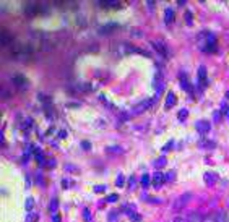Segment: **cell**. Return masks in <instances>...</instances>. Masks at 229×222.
I'll return each mask as SVG.
<instances>
[{"instance_id":"1","label":"cell","mask_w":229,"mask_h":222,"mask_svg":"<svg viewBox=\"0 0 229 222\" xmlns=\"http://www.w3.org/2000/svg\"><path fill=\"white\" fill-rule=\"evenodd\" d=\"M197 41H198V47L202 49L203 52H216L218 50V46H216V36H214L211 31H202L198 33L197 36Z\"/></svg>"},{"instance_id":"2","label":"cell","mask_w":229,"mask_h":222,"mask_svg":"<svg viewBox=\"0 0 229 222\" xmlns=\"http://www.w3.org/2000/svg\"><path fill=\"white\" fill-rule=\"evenodd\" d=\"M205 222H226V214H224V211H221V209L213 211V213H210V214L205 216Z\"/></svg>"},{"instance_id":"3","label":"cell","mask_w":229,"mask_h":222,"mask_svg":"<svg viewBox=\"0 0 229 222\" xmlns=\"http://www.w3.org/2000/svg\"><path fill=\"white\" fill-rule=\"evenodd\" d=\"M190 193H184V195H180L179 198H176L174 204H172V209L174 211H182L184 207H185V204L190 201Z\"/></svg>"},{"instance_id":"4","label":"cell","mask_w":229,"mask_h":222,"mask_svg":"<svg viewBox=\"0 0 229 222\" xmlns=\"http://www.w3.org/2000/svg\"><path fill=\"white\" fill-rule=\"evenodd\" d=\"M153 102H154V99H146V100H143V102L137 104V106L132 109V114H133V115H138V114L145 112L146 109H150V107L153 106Z\"/></svg>"},{"instance_id":"5","label":"cell","mask_w":229,"mask_h":222,"mask_svg":"<svg viewBox=\"0 0 229 222\" xmlns=\"http://www.w3.org/2000/svg\"><path fill=\"white\" fill-rule=\"evenodd\" d=\"M151 46L154 47V49L158 50L164 58H168V57H169V50H168V47H166V44L162 42V41H151Z\"/></svg>"},{"instance_id":"6","label":"cell","mask_w":229,"mask_h":222,"mask_svg":"<svg viewBox=\"0 0 229 222\" xmlns=\"http://www.w3.org/2000/svg\"><path fill=\"white\" fill-rule=\"evenodd\" d=\"M12 79H13V84H15L16 88H20V89H26L28 84H29V81H28L23 75H13Z\"/></svg>"},{"instance_id":"7","label":"cell","mask_w":229,"mask_h":222,"mask_svg":"<svg viewBox=\"0 0 229 222\" xmlns=\"http://www.w3.org/2000/svg\"><path fill=\"white\" fill-rule=\"evenodd\" d=\"M210 128H211V123L208 120H198L197 122V130H198L200 135H206L210 131Z\"/></svg>"},{"instance_id":"8","label":"cell","mask_w":229,"mask_h":222,"mask_svg":"<svg viewBox=\"0 0 229 222\" xmlns=\"http://www.w3.org/2000/svg\"><path fill=\"white\" fill-rule=\"evenodd\" d=\"M185 217L189 222H205V216H202L198 211H190Z\"/></svg>"},{"instance_id":"9","label":"cell","mask_w":229,"mask_h":222,"mask_svg":"<svg viewBox=\"0 0 229 222\" xmlns=\"http://www.w3.org/2000/svg\"><path fill=\"white\" fill-rule=\"evenodd\" d=\"M164 182H166L164 173H162V172H156V173H154V177H153V185H154L156 188H159V186H161Z\"/></svg>"},{"instance_id":"10","label":"cell","mask_w":229,"mask_h":222,"mask_svg":"<svg viewBox=\"0 0 229 222\" xmlns=\"http://www.w3.org/2000/svg\"><path fill=\"white\" fill-rule=\"evenodd\" d=\"M198 81H200V84L203 86H208V76H206V68L205 67H200L198 68Z\"/></svg>"},{"instance_id":"11","label":"cell","mask_w":229,"mask_h":222,"mask_svg":"<svg viewBox=\"0 0 229 222\" xmlns=\"http://www.w3.org/2000/svg\"><path fill=\"white\" fill-rule=\"evenodd\" d=\"M205 182H206V185H214V183L218 182V175L214 172H206L205 173Z\"/></svg>"},{"instance_id":"12","label":"cell","mask_w":229,"mask_h":222,"mask_svg":"<svg viewBox=\"0 0 229 222\" xmlns=\"http://www.w3.org/2000/svg\"><path fill=\"white\" fill-rule=\"evenodd\" d=\"M180 86H182V89H187V92H190V94L193 92V88L190 86V83H189V79H187V76L184 78V76L180 75Z\"/></svg>"},{"instance_id":"13","label":"cell","mask_w":229,"mask_h":222,"mask_svg":"<svg viewBox=\"0 0 229 222\" xmlns=\"http://www.w3.org/2000/svg\"><path fill=\"white\" fill-rule=\"evenodd\" d=\"M164 15H166V18H164L166 25H171V23L174 21V10H172V8H166Z\"/></svg>"},{"instance_id":"14","label":"cell","mask_w":229,"mask_h":222,"mask_svg":"<svg viewBox=\"0 0 229 222\" xmlns=\"http://www.w3.org/2000/svg\"><path fill=\"white\" fill-rule=\"evenodd\" d=\"M177 102V99H176L174 92H168V99H166V109H171V106H174V104Z\"/></svg>"},{"instance_id":"15","label":"cell","mask_w":229,"mask_h":222,"mask_svg":"<svg viewBox=\"0 0 229 222\" xmlns=\"http://www.w3.org/2000/svg\"><path fill=\"white\" fill-rule=\"evenodd\" d=\"M99 5L102 8H120V2H99Z\"/></svg>"},{"instance_id":"16","label":"cell","mask_w":229,"mask_h":222,"mask_svg":"<svg viewBox=\"0 0 229 222\" xmlns=\"http://www.w3.org/2000/svg\"><path fill=\"white\" fill-rule=\"evenodd\" d=\"M112 28H119V25H116V23H112V25H106V26H101V31H99V33H101V34L110 33V31H114Z\"/></svg>"},{"instance_id":"17","label":"cell","mask_w":229,"mask_h":222,"mask_svg":"<svg viewBox=\"0 0 229 222\" xmlns=\"http://www.w3.org/2000/svg\"><path fill=\"white\" fill-rule=\"evenodd\" d=\"M106 152H116V154H120V152H124V149L120 146H107Z\"/></svg>"},{"instance_id":"18","label":"cell","mask_w":229,"mask_h":222,"mask_svg":"<svg viewBox=\"0 0 229 222\" xmlns=\"http://www.w3.org/2000/svg\"><path fill=\"white\" fill-rule=\"evenodd\" d=\"M130 221H133V222H141V216L140 214H137V213H130Z\"/></svg>"},{"instance_id":"19","label":"cell","mask_w":229,"mask_h":222,"mask_svg":"<svg viewBox=\"0 0 229 222\" xmlns=\"http://www.w3.org/2000/svg\"><path fill=\"white\" fill-rule=\"evenodd\" d=\"M150 185V175H141V186H148Z\"/></svg>"},{"instance_id":"20","label":"cell","mask_w":229,"mask_h":222,"mask_svg":"<svg viewBox=\"0 0 229 222\" xmlns=\"http://www.w3.org/2000/svg\"><path fill=\"white\" fill-rule=\"evenodd\" d=\"M172 222H189V221H187L185 216H177V217H174V219H172Z\"/></svg>"},{"instance_id":"21","label":"cell","mask_w":229,"mask_h":222,"mask_svg":"<svg viewBox=\"0 0 229 222\" xmlns=\"http://www.w3.org/2000/svg\"><path fill=\"white\" fill-rule=\"evenodd\" d=\"M57 206H59V203H57V199H52V203H50V206H49V209L54 213L55 209H57Z\"/></svg>"},{"instance_id":"22","label":"cell","mask_w":229,"mask_h":222,"mask_svg":"<svg viewBox=\"0 0 229 222\" xmlns=\"http://www.w3.org/2000/svg\"><path fill=\"white\" fill-rule=\"evenodd\" d=\"M109 221L110 222H117V213L116 211H112V213L109 214Z\"/></svg>"},{"instance_id":"23","label":"cell","mask_w":229,"mask_h":222,"mask_svg":"<svg viewBox=\"0 0 229 222\" xmlns=\"http://www.w3.org/2000/svg\"><path fill=\"white\" fill-rule=\"evenodd\" d=\"M124 182H125V178H124V175H119L117 177V186H122Z\"/></svg>"},{"instance_id":"24","label":"cell","mask_w":229,"mask_h":222,"mask_svg":"<svg viewBox=\"0 0 229 222\" xmlns=\"http://www.w3.org/2000/svg\"><path fill=\"white\" fill-rule=\"evenodd\" d=\"M187 115H189V112H187V110H180V112H179V120H184Z\"/></svg>"},{"instance_id":"25","label":"cell","mask_w":229,"mask_h":222,"mask_svg":"<svg viewBox=\"0 0 229 222\" xmlns=\"http://www.w3.org/2000/svg\"><path fill=\"white\" fill-rule=\"evenodd\" d=\"M33 206H34V201H33V199H28V201H26V209L31 211V209H33Z\"/></svg>"},{"instance_id":"26","label":"cell","mask_w":229,"mask_h":222,"mask_svg":"<svg viewBox=\"0 0 229 222\" xmlns=\"http://www.w3.org/2000/svg\"><path fill=\"white\" fill-rule=\"evenodd\" d=\"M221 112H223V115L226 117V119H229V107H228V106H224V107H223V110H221Z\"/></svg>"},{"instance_id":"27","label":"cell","mask_w":229,"mask_h":222,"mask_svg":"<svg viewBox=\"0 0 229 222\" xmlns=\"http://www.w3.org/2000/svg\"><path fill=\"white\" fill-rule=\"evenodd\" d=\"M107 201H110V203H114V201H117V195H110L107 198Z\"/></svg>"},{"instance_id":"28","label":"cell","mask_w":229,"mask_h":222,"mask_svg":"<svg viewBox=\"0 0 229 222\" xmlns=\"http://www.w3.org/2000/svg\"><path fill=\"white\" fill-rule=\"evenodd\" d=\"M94 191H96V193H101V191H104V186H96V188H94Z\"/></svg>"},{"instance_id":"29","label":"cell","mask_w":229,"mask_h":222,"mask_svg":"<svg viewBox=\"0 0 229 222\" xmlns=\"http://www.w3.org/2000/svg\"><path fill=\"white\" fill-rule=\"evenodd\" d=\"M171 146H174V143H168V144H166V146H164V151H168V149H171Z\"/></svg>"},{"instance_id":"30","label":"cell","mask_w":229,"mask_h":222,"mask_svg":"<svg viewBox=\"0 0 229 222\" xmlns=\"http://www.w3.org/2000/svg\"><path fill=\"white\" fill-rule=\"evenodd\" d=\"M83 148H85V149H89V143H88V141H85V143H83Z\"/></svg>"},{"instance_id":"31","label":"cell","mask_w":229,"mask_h":222,"mask_svg":"<svg viewBox=\"0 0 229 222\" xmlns=\"http://www.w3.org/2000/svg\"><path fill=\"white\" fill-rule=\"evenodd\" d=\"M226 98H228V99H229V91H228V92H226Z\"/></svg>"}]
</instances>
